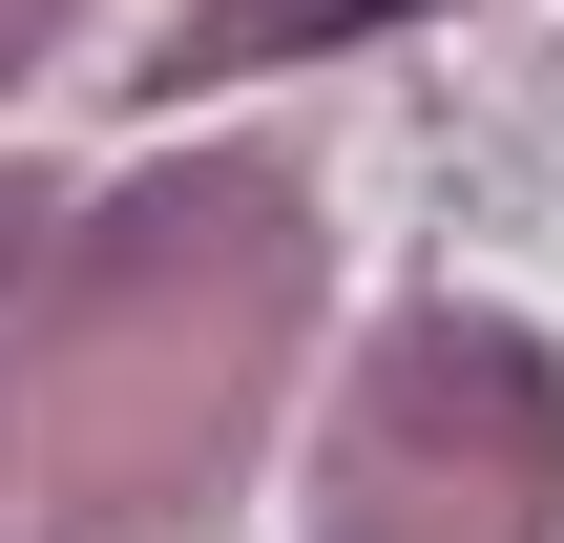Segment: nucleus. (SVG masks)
I'll return each mask as SVG.
<instances>
[{
  "label": "nucleus",
  "instance_id": "obj_1",
  "mask_svg": "<svg viewBox=\"0 0 564 543\" xmlns=\"http://www.w3.org/2000/svg\"><path fill=\"white\" fill-rule=\"evenodd\" d=\"M356 21H398V0H251L230 42H356Z\"/></svg>",
  "mask_w": 564,
  "mask_h": 543
}]
</instances>
